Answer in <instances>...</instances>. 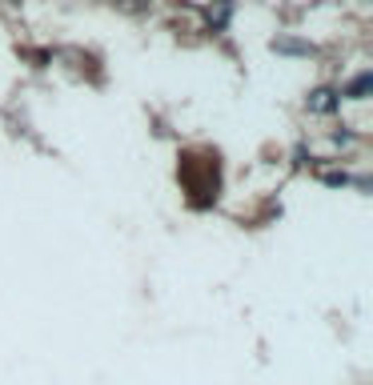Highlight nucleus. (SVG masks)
I'll list each match as a JSON object with an SVG mask.
<instances>
[{
	"instance_id": "2",
	"label": "nucleus",
	"mask_w": 373,
	"mask_h": 385,
	"mask_svg": "<svg viewBox=\"0 0 373 385\" xmlns=\"http://www.w3.org/2000/svg\"><path fill=\"white\" fill-rule=\"evenodd\" d=\"M337 105H341V97H337L333 88H317V93L309 97V109L313 112H333Z\"/></svg>"
},
{
	"instance_id": "1",
	"label": "nucleus",
	"mask_w": 373,
	"mask_h": 385,
	"mask_svg": "<svg viewBox=\"0 0 373 385\" xmlns=\"http://www.w3.org/2000/svg\"><path fill=\"white\" fill-rule=\"evenodd\" d=\"M369 85H373V76H369V73H357L345 88H341V97H349V100H365V97H369Z\"/></svg>"
},
{
	"instance_id": "3",
	"label": "nucleus",
	"mask_w": 373,
	"mask_h": 385,
	"mask_svg": "<svg viewBox=\"0 0 373 385\" xmlns=\"http://www.w3.org/2000/svg\"><path fill=\"white\" fill-rule=\"evenodd\" d=\"M273 49L277 52H301V57H309L313 45H297V40H273Z\"/></svg>"
}]
</instances>
